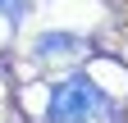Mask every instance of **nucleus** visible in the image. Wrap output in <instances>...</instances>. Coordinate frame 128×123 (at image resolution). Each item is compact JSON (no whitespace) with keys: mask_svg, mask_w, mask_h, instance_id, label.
<instances>
[{"mask_svg":"<svg viewBox=\"0 0 128 123\" xmlns=\"http://www.w3.org/2000/svg\"><path fill=\"white\" fill-rule=\"evenodd\" d=\"M46 119L50 123H101V119H114V100L92 78H64L50 87Z\"/></svg>","mask_w":128,"mask_h":123,"instance_id":"nucleus-1","label":"nucleus"},{"mask_svg":"<svg viewBox=\"0 0 128 123\" xmlns=\"http://www.w3.org/2000/svg\"><path fill=\"white\" fill-rule=\"evenodd\" d=\"M78 50H82V37H73V32H46V37H37V55H46V59L78 55Z\"/></svg>","mask_w":128,"mask_h":123,"instance_id":"nucleus-2","label":"nucleus"},{"mask_svg":"<svg viewBox=\"0 0 128 123\" xmlns=\"http://www.w3.org/2000/svg\"><path fill=\"white\" fill-rule=\"evenodd\" d=\"M0 14H5L9 23H18L23 14H28V0H0Z\"/></svg>","mask_w":128,"mask_h":123,"instance_id":"nucleus-3","label":"nucleus"}]
</instances>
